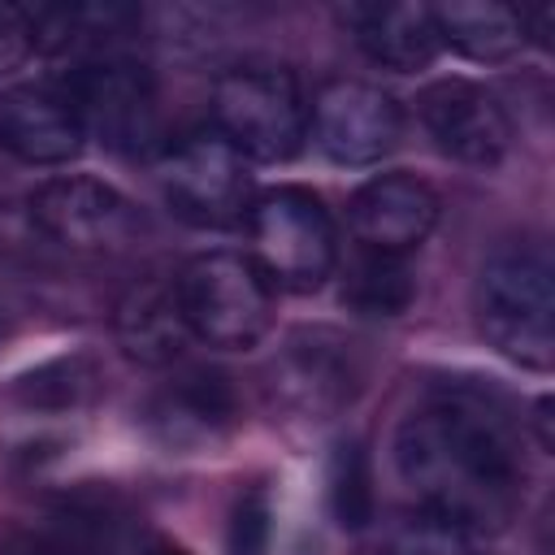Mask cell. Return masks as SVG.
Masks as SVG:
<instances>
[{
  "mask_svg": "<svg viewBox=\"0 0 555 555\" xmlns=\"http://www.w3.org/2000/svg\"><path fill=\"white\" fill-rule=\"evenodd\" d=\"M533 421H538V442H542V451H551V442H555V438H551V399H538V416H533Z\"/></svg>",
  "mask_w": 555,
  "mask_h": 555,
  "instance_id": "cell-26",
  "label": "cell"
},
{
  "mask_svg": "<svg viewBox=\"0 0 555 555\" xmlns=\"http://www.w3.org/2000/svg\"><path fill=\"white\" fill-rule=\"evenodd\" d=\"M9 160H13V156H9V152H4V147H0V169H4V165H9Z\"/></svg>",
  "mask_w": 555,
  "mask_h": 555,
  "instance_id": "cell-29",
  "label": "cell"
},
{
  "mask_svg": "<svg viewBox=\"0 0 555 555\" xmlns=\"http://www.w3.org/2000/svg\"><path fill=\"white\" fill-rule=\"evenodd\" d=\"M35 52V30H30V13L22 4L0 0V78L22 69Z\"/></svg>",
  "mask_w": 555,
  "mask_h": 555,
  "instance_id": "cell-24",
  "label": "cell"
},
{
  "mask_svg": "<svg viewBox=\"0 0 555 555\" xmlns=\"http://www.w3.org/2000/svg\"><path fill=\"white\" fill-rule=\"evenodd\" d=\"M360 386H364V360L356 343L325 325L295 330L264 369L269 403L304 421L338 416L360 395Z\"/></svg>",
  "mask_w": 555,
  "mask_h": 555,
  "instance_id": "cell-8",
  "label": "cell"
},
{
  "mask_svg": "<svg viewBox=\"0 0 555 555\" xmlns=\"http://www.w3.org/2000/svg\"><path fill=\"white\" fill-rule=\"evenodd\" d=\"M0 555H52L48 542L39 533H26V529H4L0 533Z\"/></svg>",
  "mask_w": 555,
  "mask_h": 555,
  "instance_id": "cell-25",
  "label": "cell"
},
{
  "mask_svg": "<svg viewBox=\"0 0 555 555\" xmlns=\"http://www.w3.org/2000/svg\"><path fill=\"white\" fill-rule=\"evenodd\" d=\"M473 312L486 343L525 364L551 369L555 360V264L546 243L494 247L473 282Z\"/></svg>",
  "mask_w": 555,
  "mask_h": 555,
  "instance_id": "cell-2",
  "label": "cell"
},
{
  "mask_svg": "<svg viewBox=\"0 0 555 555\" xmlns=\"http://www.w3.org/2000/svg\"><path fill=\"white\" fill-rule=\"evenodd\" d=\"M243 416V395L234 377L217 364H182L160 382L143 408L147 434L169 451H204L234 434Z\"/></svg>",
  "mask_w": 555,
  "mask_h": 555,
  "instance_id": "cell-10",
  "label": "cell"
},
{
  "mask_svg": "<svg viewBox=\"0 0 555 555\" xmlns=\"http://www.w3.org/2000/svg\"><path fill=\"white\" fill-rule=\"evenodd\" d=\"M308 130L334 165H373L395 152L403 113L390 91L360 78H330L308 104Z\"/></svg>",
  "mask_w": 555,
  "mask_h": 555,
  "instance_id": "cell-11",
  "label": "cell"
},
{
  "mask_svg": "<svg viewBox=\"0 0 555 555\" xmlns=\"http://www.w3.org/2000/svg\"><path fill=\"white\" fill-rule=\"evenodd\" d=\"M160 195L186 225L225 230L251 208V169L217 130H186L156 160Z\"/></svg>",
  "mask_w": 555,
  "mask_h": 555,
  "instance_id": "cell-7",
  "label": "cell"
},
{
  "mask_svg": "<svg viewBox=\"0 0 555 555\" xmlns=\"http://www.w3.org/2000/svg\"><path fill=\"white\" fill-rule=\"evenodd\" d=\"M191 338L208 347H256L273 325V286L247 251H204L173 278Z\"/></svg>",
  "mask_w": 555,
  "mask_h": 555,
  "instance_id": "cell-5",
  "label": "cell"
},
{
  "mask_svg": "<svg viewBox=\"0 0 555 555\" xmlns=\"http://www.w3.org/2000/svg\"><path fill=\"white\" fill-rule=\"evenodd\" d=\"M26 212L39 234L69 251H121L143 230L139 208L117 186L87 173L39 182L26 199Z\"/></svg>",
  "mask_w": 555,
  "mask_h": 555,
  "instance_id": "cell-9",
  "label": "cell"
},
{
  "mask_svg": "<svg viewBox=\"0 0 555 555\" xmlns=\"http://www.w3.org/2000/svg\"><path fill=\"white\" fill-rule=\"evenodd\" d=\"M416 113L434 147L473 169H490L512 147V121L494 91L468 78H438L416 95Z\"/></svg>",
  "mask_w": 555,
  "mask_h": 555,
  "instance_id": "cell-12",
  "label": "cell"
},
{
  "mask_svg": "<svg viewBox=\"0 0 555 555\" xmlns=\"http://www.w3.org/2000/svg\"><path fill=\"white\" fill-rule=\"evenodd\" d=\"M113 330H117V343L130 360L139 364H173L191 338L186 321H182V308H178V291H173V278H139L121 299H117V312H113Z\"/></svg>",
  "mask_w": 555,
  "mask_h": 555,
  "instance_id": "cell-16",
  "label": "cell"
},
{
  "mask_svg": "<svg viewBox=\"0 0 555 555\" xmlns=\"http://www.w3.org/2000/svg\"><path fill=\"white\" fill-rule=\"evenodd\" d=\"M95 390H100L95 364L87 356H61V360H48V364L22 373L9 395L26 412H74V408L91 403Z\"/></svg>",
  "mask_w": 555,
  "mask_h": 555,
  "instance_id": "cell-20",
  "label": "cell"
},
{
  "mask_svg": "<svg viewBox=\"0 0 555 555\" xmlns=\"http://www.w3.org/2000/svg\"><path fill=\"white\" fill-rule=\"evenodd\" d=\"M82 121L61 87L26 82L0 91V147L26 165H65L82 152Z\"/></svg>",
  "mask_w": 555,
  "mask_h": 555,
  "instance_id": "cell-14",
  "label": "cell"
},
{
  "mask_svg": "<svg viewBox=\"0 0 555 555\" xmlns=\"http://www.w3.org/2000/svg\"><path fill=\"white\" fill-rule=\"evenodd\" d=\"M416 299V273L403 256L360 251L343 278V304L364 317H399Z\"/></svg>",
  "mask_w": 555,
  "mask_h": 555,
  "instance_id": "cell-19",
  "label": "cell"
},
{
  "mask_svg": "<svg viewBox=\"0 0 555 555\" xmlns=\"http://www.w3.org/2000/svg\"><path fill=\"white\" fill-rule=\"evenodd\" d=\"M338 22L373 65H386L395 74H416L442 52V39L434 26V4L351 0L338 9Z\"/></svg>",
  "mask_w": 555,
  "mask_h": 555,
  "instance_id": "cell-15",
  "label": "cell"
},
{
  "mask_svg": "<svg viewBox=\"0 0 555 555\" xmlns=\"http://www.w3.org/2000/svg\"><path fill=\"white\" fill-rule=\"evenodd\" d=\"M247 256L273 291L308 295L325 286L338 264V234L330 208L304 186H273L251 199L247 217Z\"/></svg>",
  "mask_w": 555,
  "mask_h": 555,
  "instance_id": "cell-4",
  "label": "cell"
},
{
  "mask_svg": "<svg viewBox=\"0 0 555 555\" xmlns=\"http://www.w3.org/2000/svg\"><path fill=\"white\" fill-rule=\"evenodd\" d=\"M4 334H9V308L0 304V338H4Z\"/></svg>",
  "mask_w": 555,
  "mask_h": 555,
  "instance_id": "cell-28",
  "label": "cell"
},
{
  "mask_svg": "<svg viewBox=\"0 0 555 555\" xmlns=\"http://www.w3.org/2000/svg\"><path fill=\"white\" fill-rule=\"evenodd\" d=\"M434 26L442 48H455L468 61H512L525 48L520 35V17L507 4L494 0H451V4H434Z\"/></svg>",
  "mask_w": 555,
  "mask_h": 555,
  "instance_id": "cell-18",
  "label": "cell"
},
{
  "mask_svg": "<svg viewBox=\"0 0 555 555\" xmlns=\"http://www.w3.org/2000/svg\"><path fill=\"white\" fill-rule=\"evenodd\" d=\"M330 507L343 529H364L373 520V473L360 442H338L330 460Z\"/></svg>",
  "mask_w": 555,
  "mask_h": 555,
  "instance_id": "cell-21",
  "label": "cell"
},
{
  "mask_svg": "<svg viewBox=\"0 0 555 555\" xmlns=\"http://www.w3.org/2000/svg\"><path fill=\"white\" fill-rule=\"evenodd\" d=\"M390 555H473V546H468L464 533H455V529H447L442 520L416 512V516H408V520L395 529Z\"/></svg>",
  "mask_w": 555,
  "mask_h": 555,
  "instance_id": "cell-22",
  "label": "cell"
},
{
  "mask_svg": "<svg viewBox=\"0 0 555 555\" xmlns=\"http://www.w3.org/2000/svg\"><path fill=\"white\" fill-rule=\"evenodd\" d=\"M269 499L264 490H243L230 512V555H269Z\"/></svg>",
  "mask_w": 555,
  "mask_h": 555,
  "instance_id": "cell-23",
  "label": "cell"
},
{
  "mask_svg": "<svg viewBox=\"0 0 555 555\" xmlns=\"http://www.w3.org/2000/svg\"><path fill=\"white\" fill-rule=\"evenodd\" d=\"M48 542L52 555H126L130 551V512L126 503L104 486H78L56 499L48 516Z\"/></svg>",
  "mask_w": 555,
  "mask_h": 555,
  "instance_id": "cell-17",
  "label": "cell"
},
{
  "mask_svg": "<svg viewBox=\"0 0 555 555\" xmlns=\"http://www.w3.org/2000/svg\"><path fill=\"white\" fill-rule=\"evenodd\" d=\"M139 555H186V551H182V546H173V542H160V538H152V542H147Z\"/></svg>",
  "mask_w": 555,
  "mask_h": 555,
  "instance_id": "cell-27",
  "label": "cell"
},
{
  "mask_svg": "<svg viewBox=\"0 0 555 555\" xmlns=\"http://www.w3.org/2000/svg\"><path fill=\"white\" fill-rule=\"evenodd\" d=\"M347 225L360 251L408 256L438 225V195L412 173H377L347 199Z\"/></svg>",
  "mask_w": 555,
  "mask_h": 555,
  "instance_id": "cell-13",
  "label": "cell"
},
{
  "mask_svg": "<svg viewBox=\"0 0 555 555\" xmlns=\"http://www.w3.org/2000/svg\"><path fill=\"white\" fill-rule=\"evenodd\" d=\"M212 130L260 165H282L308 143V95L286 65L243 61L212 82Z\"/></svg>",
  "mask_w": 555,
  "mask_h": 555,
  "instance_id": "cell-3",
  "label": "cell"
},
{
  "mask_svg": "<svg viewBox=\"0 0 555 555\" xmlns=\"http://www.w3.org/2000/svg\"><path fill=\"white\" fill-rule=\"evenodd\" d=\"M395 473L421 516L464 538L503 533L525 499V460L512 421L481 390H438L395 429Z\"/></svg>",
  "mask_w": 555,
  "mask_h": 555,
  "instance_id": "cell-1",
  "label": "cell"
},
{
  "mask_svg": "<svg viewBox=\"0 0 555 555\" xmlns=\"http://www.w3.org/2000/svg\"><path fill=\"white\" fill-rule=\"evenodd\" d=\"M61 91L69 95L82 130L95 134L108 152L143 156V152L156 147V139H160V100H156L152 74L139 61H130L121 52L74 61Z\"/></svg>",
  "mask_w": 555,
  "mask_h": 555,
  "instance_id": "cell-6",
  "label": "cell"
}]
</instances>
